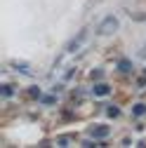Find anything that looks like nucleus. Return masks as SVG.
<instances>
[{"label": "nucleus", "mask_w": 146, "mask_h": 148, "mask_svg": "<svg viewBox=\"0 0 146 148\" xmlns=\"http://www.w3.org/2000/svg\"><path fill=\"white\" fill-rule=\"evenodd\" d=\"M118 26H120V24H118V19L111 14V16H106V19L99 24V33H101V35H111V33H116V31H118Z\"/></svg>", "instance_id": "nucleus-1"}, {"label": "nucleus", "mask_w": 146, "mask_h": 148, "mask_svg": "<svg viewBox=\"0 0 146 148\" xmlns=\"http://www.w3.org/2000/svg\"><path fill=\"white\" fill-rule=\"evenodd\" d=\"M90 134H92V139H94V141L106 139L108 134H111V127H108V125H97V127H92V129H90Z\"/></svg>", "instance_id": "nucleus-2"}, {"label": "nucleus", "mask_w": 146, "mask_h": 148, "mask_svg": "<svg viewBox=\"0 0 146 148\" xmlns=\"http://www.w3.org/2000/svg\"><path fill=\"white\" fill-rule=\"evenodd\" d=\"M85 38H87V31H80V33L76 35V38H73V40L66 45V52H76V49H78V47L85 42Z\"/></svg>", "instance_id": "nucleus-3"}, {"label": "nucleus", "mask_w": 146, "mask_h": 148, "mask_svg": "<svg viewBox=\"0 0 146 148\" xmlns=\"http://www.w3.org/2000/svg\"><path fill=\"white\" fill-rule=\"evenodd\" d=\"M92 92H94V97H108V94H111V87L104 85V82H99V85L92 87Z\"/></svg>", "instance_id": "nucleus-4"}, {"label": "nucleus", "mask_w": 146, "mask_h": 148, "mask_svg": "<svg viewBox=\"0 0 146 148\" xmlns=\"http://www.w3.org/2000/svg\"><path fill=\"white\" fill-rule=\"evenodd\" d=\"M132 68H134V66H132L130 59H120V61H118V71H120V73H130Z\"/></svg>", "instance_id": "nucleus-5"}, {"label": "nucleus", "mask_w": 146, "mask_h": 148, "mask_svg": "<svg viewBox=\"0 0 146 148\" xmlns=\"http://www.w3.org/2000/svg\"><path fill=\"white\" fill-rule=\"evenodd\" d=\"M132 115H134V118H141V115H146V106H144V103H137V106L132 108Z\"/></svg>", "instance_id": "nucleus-6"}, {"label": "nucleus", "mask_w": 146, "mask_h": 148, "mask_svg": "<svg viewBox=\"0 0 146 148\" xmlns=\"http://www.w3.org/2000/svg\"><path fill=\"white\" fill-rule=\"evenodd\" d=\"M12 94H14V89H12L10 85H5V87H3V97L7 99V97H12Z\"/></svg>", "instance_id": "nucleus-7"}, {"label": "nucleus", "mask_w": 146, "mask_h": 148, "mask_svg": "<svg viewBox=\"0 0 146 148\" xmlns=\"http://www.w3.org/2000/svg\"><path fill=\"white\" fill-rule=\"evenodd\" d=\"M106 113H108V115H111V118H118V115H120V110H118L116 106H111V108H108V110H106Z\"/></svg>", "instance_id": "nucleus-8"}, {"label": "nucleus", "mask_w": 146, "mask_h": 148, "mask_svg": "<svg viewBox=\"0 0 146 148\" xmlns=\"http://www.w3.org/2000/svg\"><path fill=\"white\" fill-rule=\"evenodd\" d=\"M101 75H104L101 71H92V80H101Z\"/></svg>", "instance_id": "nucleus-9"}, {"label": "nucleus", "mask_w": 146, "mask_h": 148, "mask_svg": "<svg viewBox=\"0 0 146 148\" xmlns=\"http://www.w3.org/2000/svg\"><path fill=\"white\" fill-rule=\"evenodd\" d=\"M28 94H31V97H40V89H35V87H31V89H28Z\"/></svg>", "instance_id": "nucleus-10"}, {"label": "nucleus", "mask_w": 146, "mask_h": 148, "mask_svg": "<svg viewBox=\"0 0 146 148\" xmlns=\"http://www.w3.org/2000/svg\"><path fill=\"white\" fill-rule=\"evenodd\" d=\"M54 101H57L54 97H43V103H54Z\"/></svg>", "instance_id": "nucleus-11"}]
</instances>
